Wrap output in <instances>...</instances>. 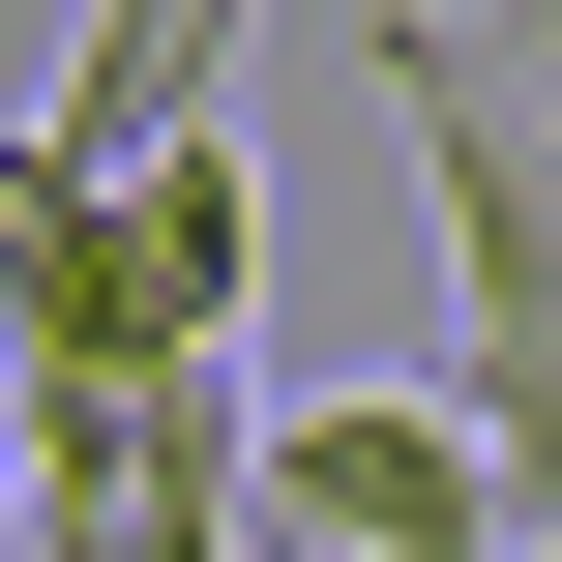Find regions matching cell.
<instances>
[{
  "label": "cell",
  "instance_id": "obj_2",
  "mask_svg": "<svg viewBox=\"0 0 562 562\" xmlns=\"http://www.w3.org/2000/svg\"><path fill=\"white\" fill-rule=\"evenodd\" d=\"M207 89H237V0H89L59 89H30V178H119V148H178Z\"/></svg>",
  "mask_w": 562,
  "mask_h": 562
},
{
  "label": "cell",
  "instance_id": "obj_1",
  "mask_svg": "<svg viewBox=\"0 0 562 562\" xmlns=\"http://www.w3.org/2000/svg\"><path fill=\"white\" fill-rule=\"evenodd\" d=\"M237 533H296V562H504V474H474L445 385H326V415L237 445Z\"/></svg>",
  "mask_w": 562,
  "mask_h": 562
},
{
  "label": "cell",
  "instance_id": "obj_3",
  "mask_svg": "<svg viewBox=\"0 0 562 562\" xmlns=\"http://www.w3.org/2000/svg\"><path fill=\"white\" fill-rule=\"evenodd\" d=\"M237 562H296V533H237Z\"/></svg>",
  "mask_w": 562,
  "mask_h": 562
}]
</instances>
